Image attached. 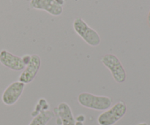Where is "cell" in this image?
Here are the masks:
<instances>
[{
    "label": "cell",
    "mask_w": 150,
    "mask_h": 125,
    "mask_svg": "<svg viewBox=\"0 0 150 125\" xmlns=\"http://www.w3.org/2000/svg\"><path fill=\"white\" fill-rule=\"evenodd\" d=\"M78 102L84 108L100 111H106L112 105V99L109 97L99 96L89 92L79 94Z\"/></svg>",
    "instance_id": "6da1fadb"
},
{
    "label": "cell",
    "mask_w": 150,
    "mask_h": 125,
    "mask_svg": "<svg viewBox=\"0 0 150 125\" xmlns=\"http://www.w3.org/2000/svg\"><path fill=\"white\" fill-rule=\"evenodd\" d=\"M73 26L75 32L86 44L92 47H97L100 44L101 39L99 34L91 28L81 18H76L73 21Z\"/></svg>",
    "instance_id": "7a4b0ae2"
},
{
    "label": "cell",
    "mask_w": 150,
    "mask_h": 125,
    "mask_svg": "<svg viewBox=\"0 0 150 125\" xmlns=\"http://www.w3.org/2000/svg\"><path fill=\"white\" fill-rule=\"evenodd\" d=\"M127 112V105L122 101L113 105L112 107L104 111L98 117V123L99 125H114L118 122Z\"/></svg>",
    "instance_id": "3957f363"
},
{
    "label": "cell",
    "mask_w": 150,
    "mask_h": 125,
    "mask_svg": "<svg viewBox=\"0 0 150 125\" xmlns=\"http://www.w3.org/2000/svg\"><path fill=\"white\" fill-rule=\"evenodd\" d=\"M102 64L111 72L113 78L117 83H124L127 78L125 70L118 57L112 54H107L101 58Z\"/></svg>",
    "instance_id": "277c9868"
},
{
    "label": "cell",
    "mask_w": 150,
    "mask_h": 125,
    "mask_svg": "<svg viewBox=\"0 0 150 125\" xmlns=\"http://www.w3.org/2000/svg\"><path fill=\"white\" fill-rule=\"evenodd\" d=\"M41 67V59L36 54L31 55V60L29 64L22 70L18 78L19 81L27 84L34 81Z\"/></svg>",
    "instance_id": "5b68a950"
},
{
    "label": "cell",
    "mask_w": 150,
    "mask_h": 125,
    "mask_svg": "<svg viewBox=\"0 0 150 125\" xmlns=\"http://www.w3.org/2000/svg\"><path fill=\"white\" fill-rule=\"evenodd\" d=\"M25 83L21 81H14L5 89L1 95V100L6 105H13L17 102L23 94Z\"/></svg>",
    "instance_id": "8992f818"
},
{
    "label": "cell",
    "mask_w": 150,
    "mask_h": 125,
    "mask_svg": "<svg viewBox=\"0 0 150 125\" xmlns=\"http://www.w3.org/2000/svg\"><path fill=\"white\" fill-rule=\"evenodd\" d=\"M0 63L13 71H22L26 67L22 57L14 55L7 50L0 51Z\"/></svg>",
    "instance_id": "52a82bcc"
},
{
    "label": "cell",
    "mask_w": 150,
    "mask_h": 125,
    "mask_svg": "<svg viewBox=\"0 0 150 125\" xmlns=\"http://www.w3.org/2000/svg\"><path fill=\"white\" fill-rule=\"evenodd\" d=\"M30 5L35 10H44L54 16H60L63 12L62 6L55 0H31Z\"/></svg>",
    "instance_id": "ba28073f"
},
{
    "label": "cell",
    "mask_w": 150,
    "mask_h": 125,
    "mask_svg": "<svg viewBox=\"0 0 150 125\" xmlns=\"http://www.w3.org/2000/svg\"><path fill=\"white\" fill-rule=\"evenodd\" d=\"M55 110L57 111L62 125H75L76 124V119L68 104L64 102H61Z\"/></svg>",
    "instance_id": "9c48e42d"
},
{
    "label": "cell",
    "mask_w": 150,
    "mask_h": 125,
    "mask_svg": "<svg viewBox=\"0 0 150 125\" xmlns=\"http://www.w3.org/2000/svg\"><path fill=\"white\" fill-rule=\"evenodd\" d=\"M54 117V114L49 110L42 111L37 116L34 117L29 125H47Z\"/></svg>",
    "instance_id": "30bf717a"
},
{
    "label": "cell",
    "mask_w": 150,
    "mask_h": 125,
    "mask_svg": "<svg viewBox=\"0 0 150 125\" xmlns=\"http://www.w3.org/2000/svg\"><path fill=\"white\" fill-rule=\"evenodd\" d=\"M48 108H49V105L48 104L47 101L45 99H43V98H41V99L39 100L38 103L35 106V108L34 110L33 113L32 114V117H35V116H37L38 114L42 112V111L48 110Z\"/></svg>",
    "instance_id": "8fae6325"
},
{
    "label": "cell",
    "mask_w": 150,
    "mask_h": 125,
    "mask_svg": "<svg viewBox=\"0 0 150 125\" xmlns=\"http://www.w3.org/2000/svg\"><path fill=\"white\" fill-rule=\"evenodd\" d=\"M22 59H23V63L25 64V65H27L29 63L31 60V56L30 55H24L23 57H22Z\"/></svg>",
    "instance_id": "7c38bea8"
},
{
    "label": "cell",
    "mask_w": 150,
    "mask_h": 125,
    "mask_svg": "<svg viewBox=\"0 0 150 125\" xmlns=\"http://www.w3.org/2000/svg\"><path fill=\"white\" fill-rule=\"evenodd\" d=\"M85 120V117L83 115V114H81V115H79L76 119V121H81V122H83Z\"/></svg>",
    "instance_id": "4fadbf2b"
},
{
    "label": "cell",
    "mask_w": 150,
    "mask_h": 125,
    "mask_svg": "<svg viewBox=\"0 0 150 125\" xmlns=\"http://www.w3.org/2000/svg\"><path fill=\"white\" fill-rule=\"evenodd\" d=\"M56 1H57L58 4H59L60 5L62 6L63 4H64V0H55Z\"/></svg>",
    "instance_id": "5bb4252c"
},
{
    "label": "cell",
    "mask_w": 150,
    "mask_h": 125,
    "mask_svg": "<svg viewBox=\"0 0 150 125\" xmlns=\"http://www.w3.org/2000/svg\"><path fill=\"white\" fill-rule=\"evenodd\" d=\"M147 23H148V25H149V26L150 27V10H149V13H148V16H147Z\"/></svg>",
    "instance_id": "9a60e30c"
},
{
    "label": "cell",
    "mask_w": 150,
    "mask_h": 125,
    "mask_svg": "<svg viewBox=\"0 0 150 125\" xmlns=\"http://www.w3.org/2000/svg\"><path fill=\"white\" fill-rule=\"evenodd\" d=\"M75 125H83V122H81V121H76Z\"/></svg>",
    "instance_id": "2e32d148"
},
{
    "label": "cell",
    "mask_w": 150,
    "mask_h": 125,
    "mask_svg": "<svg viewBox=\"0 0 150 125\" xmlns=\"http://www.w3.org/2000/svg\"><path fill=\"white\" fill-rule=\"evenodd\" d=\"M138 125H147V124H146V123H145V122H142V123H140V124H138Z\"/></svg>",
    "instance_id": "e0dca14e"
}]
</instances>
